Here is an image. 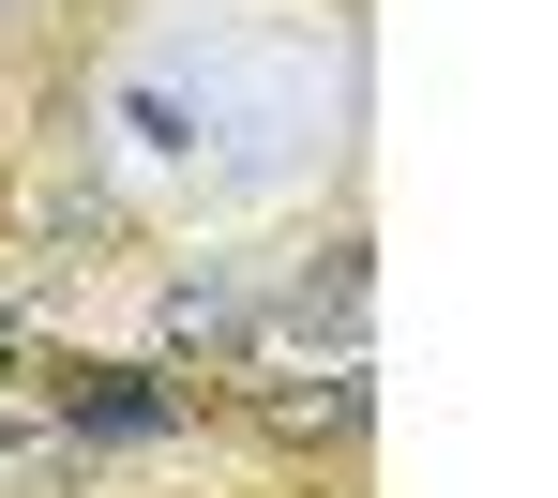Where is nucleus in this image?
<instances>
[{"instance_id": "f257e3e1", "label": "nucleus", "mask_w": 558, "mask_h": 498, "mask_svg": "<svg viewBox=\"0 0 558 498\" xmlns=\"http://www.w3.org/2000/svg\"><path fill=\"white\" fill-rule=\"evenodd\" d=\"M167 332H182V348H242V288H227V272H182V288H167Z\"/></svg>"}, {"instance_id": "f03ea898", "label": "nucleus", "mask_w": 558, "mask_h": 498, "mask_svg": "<svg viewBox=\"0 0 558 498\" xmlns=\"http://www.w3.org/2000/svg\"><path fill=\"white\" fill-rule=\"evenodd\" d=\"M167 423V393H106V408H76V438H151Z\"/></svg>"}]
</instances>
